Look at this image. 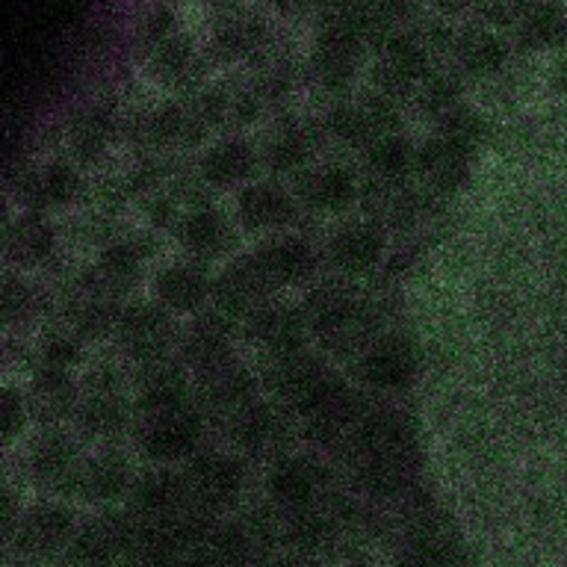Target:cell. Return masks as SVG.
I'll return each instance as SVG.
<instances>
[{
	"instance_id": "cell-1",
	"label": "cell",
	"mask_w": 567,
	"mask_h": 567,
	"mask_svg": "<svg viewBox=\"0 0 567 567\" xmlns=\"http://www.w3.org/2000/svg\"><path fill=\"white\" fill-rule=\"evenodd\" d=\"M337 461L349 491L379 512H393L425 496L420 429L402 408H375Z\"/></svg>"
},
{
	"instance_id": "cell-2",
	"label": "cell",
	"mask_w": 567,
	"mask_h": 567,
	"mask_svg": "<svg viewBox=\"0 0 567 567\" xmlns=\"http://www.w3.org/2000/svg\"><path fill=\"white\" fill-rule=\"evenodd\" d=\"M301 310L308 317L310 334L334 358H358L381 337L379 301L363 296L346 278L313 284L301 299Z\"/></svg>"
},
{
	"instance_id": "cell-3",
	"label": "cell",
	"mask_w": 567,
	"mask_h": 567,
	"mask_svg": "<svg viewBox=\"0 0 567 567\" xmlns=\"http://www.w3.org/2000/svg\"><path fill=\"white\" fill-rule=\"evenodd\" d=\"M384 532L393 567H470V547L452 514L429 499L393 508Z\"/></svg>"
},
{
	"instance_id": "cell-4",
	"label": "cell",
	"mask_w": 567,
	"mask_h": 567,
	"mask_svg": "<svg viewBox=\"0 0 567 567\" xmlns=\"http://www.w3.org/2000/svg\"><path fill=\"white\" fill-rule=\"evenodd\" d=\"M372 62V39L352 16H322L313 21L310 48L305 53V74L328 95L346 97L358 92V80Z\"/></svg>"
},
{
	"instance_id": "cell-5",
	"label": "cell",
	"mask_w": 567,
	"mask_h": 567,
	"mask_svg": "<svg viewBox=\"0 0 567 567\" xmlns=\"http://www.w3.org/2000/svg\"><path fill=\"white\" fill-rule=\"evenodd\" d=\"M260 384L269 393V399L287 408L296 420L310 416L326 402H331L337 393L349 388L343 372L334 370L326 354L308 352V349L266 361L264 372H260Z\"/></svg>"
},
{
	"instance_id": "cell-6",
	"label": "cell",
	"mask_w": 567,
	"mask_h": 567,
	"mask_svg": "<svg viewBox=\"0 0 567 567\" xmlns=\"http://www.w3.org/2000/svg\"><path fill=\"white\" fill-rule=\"evenodd\" d=\"M207 420L189 399L133 408V443L154 464H186L202 452Z\"/></svg>"
},
{
	"instance_id": "cell-7",
	"label": "cell",
	"mask_w": 567,
	"mask_h": 567,
	"mask_svg": "<svg viewBox=\"0 0 567 567\" xmlns=\"http://www.w3.org/2000/svg\"><path fill=\"white\" fill-rule=\"evenodd\" d=\"M278 42L266 7L239 0L234 7L216 9L207 21L204 48L213 69H248Z\"/></svg>"
},
{
	"instance_id": "cell-8",
	"label": "cell",
	"mask_w": 567,
	"mask_h": 567,
	"mask_svg": "<svg viewBox=\"0 0 567 567\" xmlns=\"http://www.w3.org/2000/svg\"><path fill=\"white\" fill-rule=\"evenodd\" d=\"M124 133L133 142V148L145 151L148 157L172 151L198 148L213 133L207 118L202 115L195 97H163L157 104L145 106L124 122Z\"/></svg>"
},
{
	"instance_id": "cell-9",
	"label": "cell",
	"mask_w": 567,
	"mask_h": 567,
	"mask_svg": "<svg viewBox=\"0 0 567 567\" xmlns=\"http://www.w3.org/2000/svg\"><path fill=\"white\" fill-rule=\"evenodd\" d=\"M78 512L65 499L48 496V499L21 505L16 523L9 526V544L21 565H51L65 558L71 540L78 535Z\"/></svg>"
},
{
	"instance_id": "cell-10",
	"label": "cell",
	"mask_w": 567,
	"mask_h": 567,
	"mask_svg": "<svg viewBox=\"0 0 567 567\" xmlns=\"http://www.w3.org/2000/svg\"><path fill=\"white\" fill-rule=\"evenodd\" d=\"M437 65L441 60L425 42L420 24L405 27L375 44L370 62V83L372 89H379L399 104H411Z\"/></svg>"
},
{
	"instance_id": "cell-11",
	"label": "cell",
	"mask_w": 567,
	"mask_h": 567,
	"mask_svg": "<svg viewBox=\"0 0 567 567\" xmlns=\"http://www.w3.org/2000/svg\"><path fill=\"white\" fill-rule=\"evenodd\" d=\"M319 124L326 140L343 148L367 151L381 136L402 131V104L379 89H358L352 95L328 101Z\"/></svg>"
},
{
	"instance_id": "cell-12",
	"label": "cell",
	"mask_w": 567,
	"mask_h": 567,
	"mask_svg": "<svg viewBox=\"0 0 567 567\" xmlns=\"http://www.w3.org/2000/svg\"><path fill=\"white\" fill-rule=\"evenodd\" d=\"M334 467L317 452H287L269 464L264 476L266 505L275 514L308 512L337 494Z\"/></svg>"
},
{
	"instance_id": "cell-13",
	"label": "cell",
	"mask_w": 567,
	"mask_h": 567,
	"mask_svg": "<svg viewBox=\"0 0 567 567\" xmlns=\"http://www.w3.org/2000/svg\"><path fill=\"white\" fill-rule=\"evenodd\" d=\"M210 549L221 567H266L281 549L278 517L269 505H248L213 523Z\"/></svg>"
},
{
	"instance_id": "cell-14",
	"label": "cell",
	"mask_w": 567,
	"mask_h": 567,
	"mask_svg": "<svg viewBox=\"0 0 567 567\" xmlns=\"http://www.w3.org/2000/svg\"><path fill=\"white\" fill-rule=\"evenodd\" d=\"M186 496L195 512L219 520L225 514L237 512L239 499L246 494L248 473L237 452L202 450L181 467Z\"/></svg>"
},
{
	"instance_id": "cell-15",
	"label": "cell",
	"mask_w": 567,
	"mask_h": 567,
	"mask_svg": "<svg viewBox=\"0 0 567 567\" xmlns=\"http://www.w3.org/2000/svg\"><path fill=\"white\" fill-rule=\"evenodd\" d=\"M71 420L80 437L97 443L115 441L118 434L133 429V402L124 396L122 372L113 363H101L89 372Z\"/></svg>"
},
{
	"instance_id": "cell-16",
	"label": "cell",
	"mask_w": 567,
	"mask_h": 567,
	"mask_svg": "<svg viewBox=\"0 0 567 567\" xmlns=\"http://www.w3.org/2000/svg\"><path fill=\"white\" fill-rule=\"evenodd\" d=\"M230 450H237L239 458L251 461H278L292 452V441L301 429H296V416L275 399H257L246 411H239L230 423L221 425Z\"/></svg>"
},
{
	"instance_id": "cell-17",
	"label": "cell",
	"mask_w": 567,
	"mask_h": 567,
	"mask_svg": "<svg viewBox=\"0 0 567 567\" xmlns=\"http://www.w3.org/2000/svg\"><path fill=\"white\" fill-rule=\"evenodd\" d=\"M151 86H157L166 97H189L202 92L210 83L213 62L207 48L193 30H181L163 42L157 51H151L140 62Z\"/></svg>"
},
{
	"instance_id": "cell-18",
	"label": "cell",
	"mask_w": 567,
	"mask_h": 567,
	"mask_svg": "<svg viewBox=\"0 0 567 567\" xmlns=\"http://www.w3.org/2000/svg\"><path fill=\"white\" fill-rule=\"evenodd\" d=\"M140 535V520L127 508H101L95 517L80 520L78 535L62 558L65 567H124L133 540Z\"/></svg>"
},
{
	"instance_id": "cell-19",
	"label": "cell",
	"mask_w": 567,
	"mask_h": 567,
	"mask_svg": "<svg viewBox=\"0 0 567 567\" xmlns=\"http://www.w3.org/2000/svg\"><path fill=\"white\" fill-rule=\"evenodd\" d=\"M113 340L124 358H131L133 363H145L172 354V346L181 340V328L175 322V313H168L159 301H133V305H124L118 313Z\"/></svg>"
},
{
	"instance_id": "cell-20",
	"label": "cell",
	"mask_w": 567,
	"mask_h": 567,
	"mask_svg": "<svg viewBox=\"0 0 567 567\" xmlns=\"http://www.w3.org/2000/svg\"><path fill=\"white\" fill-rule=\"evenodd\" d=\"M83 461L86 455L80 450L78 437L48 425L27 450V476L42 494L71 499Z\"/></svg>"
},
{
	"instance_id": "cell-21",
	"label": "cell",
	"mask_w": 567,
	"mask_h": 567,
	"mask_svg": "<svg viewBox=\"0 0 567 567\" xmlns=\"http://www.w3.org/2000/svg\"><path fill=\"white\" fill-rule=\"evenodd\" d=\"M260 379L248 370L246 363L230 361L210 372L193 375V402L213 425L230 423L239 411L260 399Z\"/></svg>"
},
{
	"instance_id": "cell-22",
	"label": "cell",
	"mask_w": 567,
	"mask_h": 567,
	"mask_svg": "<svg viewBox=\"0 0 567 567\" xmlns=\"http://www.w3.org/2000/svg\"><path fill=\"white\" fill-rule=\"evenodd\" d=\"M420 370H423V354L405 334H381L354 358L358 381L379 393L408 390L420 379Z\"/></svg>"
},
{
	"instance_id": "cell-23",
	"label": "cell",
	"mask_w": 567,
	"mask_h": 567,
	"mask_svg": "<svg viewBox=\"0 0 567 567\" xmlns=\"http://www.w3.org/2000/svg\"><path fill=\"white\" fill-rule=\"evenodd\" d=\"M375 408H379V402L370 393L346 388L343 393H337L319 411H313V414L301 420V437L313 450L331 452L337 458L354 441V434L361 432V425L370 420Z\"/></svg>"
},
{
	"instance_id": "cell-24",
	"label": "cell",
	"mask_w": 567,
	"mask_h": 567,
	"mask_svg": "<svg viewBox=\"0 0 567 567\" xmlns=\"http://www.w3.org/2000/svg\"><path fill=\"white\" fill-rule=\"evenodd\" d=\"M308 317L301 305L290 301H266L243 322V340L264 358V363L308 349Z\"/></svg>"
},
{
	"instance_id": "cell-25",
	"label": "cell",
	"mask_w": 567,
	"mask_h": 567,
	"mask_svg": "<svg viewBox=\"0 0 567 567\" xmlns=\"http://www.w3.org/2000/svg\"><path fill=\"white\" fill-rule=\"evenodd\" d=\"M12 193L27 213H48L86 198L89 186L74 159H51L42 168H21L12 181Z\"/></svg>"
},
{
	"instance_id": "cell-26",
	"label": "cell",
	"mask_w": 567,
	"mask_h": 567,
	"mask_svg": "<svg viewBox=\"0 0 567 567\" xmlns=\"http://www.w3.org/2000/svg\"><path fill=\"white\" fill-rule=\"evenodd\" d=\"M124 508L142 523V526H175L189 514H198L189 505L186 485L181 470L154 467L136 476L131 494L124 499Z\"/></svg>"
},
{
	"instance_id": "cell-27",
	"label": "cell",
	"mask_w": 567,
	"mask_h": 567,
	"mask_svg": "<svg viewBox=\"0 0 567 567\" xmlns=\"http://www.w3.org/2000/svg\"><path fill=\"white\" fill-rule=\"evenodd\" d=\"M514 53L517 51H514L512 33L464 18V21H458L450 65H455L470 83H482V80L499 78L508 69Z\"/></svg>"
},
{
	"instance_id": "cell-28",
	"label": "cell",
	"mask_w": 567,
	"mask_h": 567,
	"mask_svg": "<svg viewBox=\"0 0 567 567\" xmlns=\"http://www.w3.org/2000/svg\"><path fill=\"white\" fill-rule=\"evenodd\" d=\"M326 142L319 118L305 115H284L269 127L264 145H260V163L272 175H299L313 166L319 148Z\"/></svg>"
},
{
	"instance_id": "cell-29",
	"label": "cell",
	"mask_w": 567,
	"mask_h": 567,
	"mask_svg": "<svg viewBox=\"0 0 567 567\" xmlns=\"http://www.w3.org/2000/svg\"><path fill=\"white\" fill-rule=\"evenodd\" d=\"M248 257L255 260L257 272L264 275V281L269 284L272 292L313 281L319 272V260H322L317 246L296 234L266 237L260 246L248 251Z\"/></svg>"
},
{
	"instance_id": "cell-30",
	"label": "cell",
	"mask_w": 567,
	"mask_h": 567,
	"mask_svg": "<svg viewBox=\"0 0 567 567\" xmlns=\"http://www.w3.org/2000/svg\"><path fill=\"white\" fill-rule=\"evenodd\" d=\"M234 331H237V322L216 308H210L207 313H195L193 322L181 331L177 358L186 363V370L193 375L237 361V354H234V337L237 334Z\"/></svg>"
},
{
	"instance_id": "cell-31",
	"label": "cell",
	"mask_w": 567,
	"mask_h": 567,
	"mask_svg": "<svg viewBox=\"0 0 567 567\" xmlns=\"http://www.w3.org/2000/svg\"><path fill=\"white\" fill-rule=\"evenodd\" d=\"M292 195L299 198L301 210L337 216L361 202V181L343 163H326V166L305 168L292 177Z\"/></svg>"
},
{
	"instance_id": "cell-32",
	"label": "cell",
	"mask_w": 567,
	"mask_h": 567,
	"mask_svg": "<svg viewBox=\"0 0 567 567\" xmlns=\"http://www.w3.org/2000/svg\"><path fill=\"white\" fill-rule=\"evenodd\" d=\"M124 122L118 115V104L113 97H92L71 115L65 142H69V159L78 166H95L113 148L115 136L122 133Z\"/></svg>"
},
{
	"instance_id": "cell-33",
	"label": "cell",
	"mask_w": 567,
	"mask_h": 567,
	"mask_svg": "<svg viewBox=\"0 0 567 567\" xmlns=\"http://www.w3.org/2000/svg\"><path fill=\"white\" fill-rule=\"evenodd\" d=\"M388 255V230L379 221H346L328 237L326 260L346 278L375 272Z\"/></svg>"
},
{
	"instance_id": "cell-34",
	"label": "cell",
	"mask_w": 567,
	"mask_h": 567,
	"mask_svg": "<svg viewBox=\"0 0 567 567\" xmlns=\"http://www.w3.org/2000/svg\"><path fill=\"white\" fill-rule=\"evenodd\" d=\"M133 482H136V470H133L131 458L122 450L106 446V450H97L95 455H86L71 499L95 505V508H113L115 503L127 499Z\"/></svg>"
},
{
	"instance_id": "cell-35",
	"label": "cell",
	"mask_w": 567,
	"mask_h": 567,
	"mask_svg": "<svg viewBox=\"0 0 567 567\" xmlns=\"http://www.w3.org/2000/svg\"><path fill=\"white\" fill-rule=\"evenodd\" d=\"M473 159H476L473 151L461 148L455 142L432 133L416 151V177L423 181L425 193L443 202L470 184Z\"/></svg>"
},
{
	"instance_id": "cell-36",
	"label": "cell",
	"mask_w": 567,
	"mask_h": 567,
	"mask_svg": "<svg viewBox=\"0 0 567 567\" xmlns=\"http://www.w3.org/2000/svg\"><path fill=\"white\" fill-rule=\"evenodd\" d=\"M154 251H157V243L148 234L113 239V243H106L89 275L101 290L122 301L140 284V278L145 275V264L154 257Z\"/></svg>"
},
{
	"instance_id": "cell-37",
	"label": "cell",
	"mask_w": 567,
	"mask_h": 567,
	"mask_svg": "<svg viewBox=\"0 0 567 567\" xmlns=\"http://www.w3.org/2000/svg\"><path fill=\"white\" fill-rule=\"evenodd\" d=\"M275 292L264 281V275L257 272L255 260L248 255L230 260L216 278H213V308L225 313L234 322H246L260 305L272 301Z\"/></svg>"
},
{
	"instance_id": "cell-38",
	"label": "cell",
	"mask_w": 567,
	"mask_h": 567,
	"mask_svg": "<svg viewBox=\"0 0 567 567\" xmlns=\"http://www.w3.org/2000/svg\"><path fill=\"white\" fill-rule=\"evenodd\" d=\"M260 166V148L243 133H225L202 154L198 177L213 193H228L248 184Z\"/></svg>"
},
{
	"instance_id": "cell-39",
	"label": "cell",
	"mask_w": 567,
	"mask_h": 567,
	"mask_svg": "<svg viewBox=\"0 0 567 567\" xmlns=\"http://www.w3.org/2000/svg\"><path fill=\"white\" fill-rule=\"evenodd\" d=\"M299 213V198L275 181L248 184L237 195V219L248 234H278L290 228Z\"/></svg>"
},
{
	"instance_id": "cell-40",
	"label": "cell",
	"mask_w": 567,
	"mask_h": 567,
	"mask_svg": "<svg viewBox=\"0 0 567 567\" xmlns=\"http://www.w3.org/2000/svg\"><path fill=\"white\" fill-rule=\"evenodd\" d=\"M177 246L184 248L189 260L207 264V260H219V257L230 255L237 246V230L234 221L213 204H202L181 219L175 230Z\"/></svg>"
},
{
	"instance_id": "cell-41",
	"label": "cell",
	"mask_w": 567,
	"mask_h": 567,
	"mask_svg": "<svg viewBox=\"0 0 567 567\" xmlns=\"http://www.w3.org/2000/svg\"><path fill=\"white\" fill-rule=\"evenodd\" d=\"M154 299L168 313H202L213 299V278L198 260H177L154 278Z\"/></svg>"
},
{
	"instance_id": "cell-42",
	"label": "cell",
	"mask_w": 567,
	"mask_h": 567,
	"mask_svg": "<svg viewBox=\"0 0 567 567\" xmlns=\"http://www.w3.org/2000/svg\"><path fill=\"white\" fill-rule=\"evenodd\" d=\"M514 51L523 56H538L567 48V3L565 0H540L517 18L512 30Z\"/></svg>"
},
{
	"instance_id": "cell-43",
	"label": "cell",
	"mask_w": 567,
	"mask_h": 567,
	"mask_svg": "<svg viewBox=\"0 0 567 567\" xmlns=\"http://www.w3.org/2000/svg\"><path fill=\"white\" fill-rule=\"evenodd\" d=\"M133 408L163 405L193 396L189 370L177 354H163L154 361L133 363Z\"/></svg>"
},
{
	"instance_id": "cell-44",
	"label": "cell",
	"mask_w": 567,
	"mask_h": 567,
	"mask_svg": "<svg viewBox=\"0 0 567 567\" xmlns=\"http://www.w3.org/2000/svg\"><path fill=\"white\" fill-rule=\"evenodd\" d=\"M301 74H305V60L292 48H284L281 42H275L269 51L248 65L246 78L251 80V86L257 89V95L264 97L266 110L281 106L287 97L296 92Z\"/></svg>"
},
{
	"instance_id": "cell-45",
	"label": "cell",
	"mask_w": 567,
	"mask_h": 567,
	"mask_svg": "<svg viewBox=\"0 0 567 567\" xmlns=\"http://www.w3.org/2000/svg\"><path fill=\"white\" fill-rule=\"evenodd\" d=\"M56 251V228L44 213H21L7 230V257L18 269H39Z\"/></svg>"
},
{
	"instance_id": "cell-46",
	"label": "cell",
	"mask_w": 567,
	"mask_h": 567,
	"mask_svg": "<svg viewBox=\"0 0 567 567\" xmlns=\"http://www.w3.org/2000/svg\"><path fill=\"white\" fill-rule=\"evenodd\" d=\"M416 145L405 133H388L363 151L367 177L388 186H408L416 175Z\"/></svg>"
},
{
	"instance_id": "cell-47",
	"label": "cell",
	"mask_w": 567,
	"mask_h": 567,
	"mask_svg": "<svg viewBox=\"0 0 567 567\" xmlns=\"http://www.w3.org/2000/svg\"><path fill=\"white\" fill-rule=\"evenodd\" d=\"M80 402V388L71 381V372L51 370V367H33L30 375V408L39 420L48 425L60 423L65 416H74Z\"/></svg>"
},
{
	"instance_id": "cell-48",
	"label": "cell",
	"mask_w": 567,
	"mask_h": 567,
	"mask_svg": "<svg viewBox=\"0 0 567 567\" xmlns=\"http://www.w3.org/2000/svg\"><path fill=\"white\" fill-rule=\"evenodd\" d=\"M467 86L470 80L461 74L455 65H437V69L429 74L420 92L414 95L411 106L416 110V115H423L429 122H441L443 115L452 113L455 106H461L467 101Z\"/></svg>"
},
{
	"instance_id": "cell-49",
	"label": "cell",
	"mask_w": 567,
	"mask_h": 567,
	"mask_svg": "<svg viewBox=\"0 0 567 567\" xmlns=\"http://www.w3.org/2000/svg\"><path fill=\"white\" fill-rule=\"evenodd\" d=\"M181 30H184V24H181V12H177L168 0L151 3V7L142 9V16L136 18V24H133V56L142 62L151 51H157L159 44L168 42V39L181 33Z\"/></svg>"
},
{
	"instance_id": "cell-50",
	"label": "cell",
	"mask_w": 567,
	"mask_h": 567,
	"mask_svg": "<svg viewBox=\"0 0 567 567\" xmlns=\"http://www.w3.org/2000/svg\"><path fill=\"white\" fill-rule=\"evenodd\" d=\"M432 127L437 136L455 142V145L473 151V154H478V148L487 145L491 136H494V124H491V118H487L478 106L467 104V101L461 106H455L452 113L443 115L441 122H434Z\"/></svg>"
},
{
	"instance_id": "cell-51",
	"label": "cell",
	"mask_w": 567,
	"mask_h": 567,
	"mask_svg": "<svg viewBox=\"0 0 567 567\" xmlns=\"http://www.w3.org/2000/svg\"><path fill=\"white\" fill-rule=\"evenodd\" d=\"M83 361V340L65 331V328H53L39 340L35 349V367H51V370L71 372Z\"/></svg>"
},
{
	"instance_id": "cell-52",
	"label": "cell",
	"mask_w": 567,
	"mask_h": 567,
	"mask_svg": "<svg viewBox=\"0 0 567 567\" xmlns=\"http://www.w3.org/2000/svg\"><path fill=\"white\" fill-rule=\"evenodd\" d=\"M39 305H42V296L33 284L18 278V275H9L7 284H3V319H7V326L30 319L39 310Z\"/></svg>"
},
{
	"instance_id": "cell-53",
	"label": "cell",
	"mask_w": 567,
	"mask_h": 567,
	"mask_svg": "<svg viewBox=\"0 0 567 567\" xmlns=\"http://www.w3.org/2000/svg\"><path fill=\"white\" fill-rule=\"evenodd\" d=\"M27 408H30V402H27V396L21 390L9 388L7 393H3V437H7V443L12 441L18 432H24Z\"/></svg>"
},
{
	"instance_id": "cell-54",
	"label": "cell",
	"mask_w": 567,
	"mask_h": 567,
	"mask_svg": "<svg viewBox=\"0 0 567 567\" xmlns=\"http://www.w3.org/2000/svg\"><path fill=\"white\" fill-rule=\"evenodd\" d=\"M328 3H331V0H264V7L269 9V12L287 18V21H301V18L313 21Z\"/></svg>"
},
{
	"instance_id": "cell-55",
	"label": "cell",
	"mask_w": 567,
	"mask_h": 567,
	"mask_svg": "<svg viewBox=\"0 0 567 567\" xmlns=\"http://www.w3.org/2000/svg\"><path fill=\"white\" fill-rule=\"evenodd\" d=\"M429 12L443 18H452V21H464L470 16V3L473 0H420Z\"/></svg>"
},
{
	"instance_id": "cell-56",
	"label": "cell",
	"mask_w": 567,
	"mask_h": 567,
	"mask_svg": "<svg viewBox=\"0 0 567 567\" xmlns=\"http://www.w3.org/2000/svg\"><path fill=\"white\" fill-rule=\"evenodd\" d=\"M266 567H322V561L313 556H299V553H278Z\"/></svg>"
},
{
	"instance_id": "cell-57",
	"label": "cell",
	"mask_w": 567,
	"mask_h": 567,
	"mask_svg": "<svg viewBox=\"0 0 567 567\" xmlns=\"http://www.w3.org/2000/svg\"><path fill=\"white\" fill-rule=\"evenodd\" d=\"M234 3H239V0H198V7L210 9V12H216V9H225V7H234Z\"/></svg>"
},
{
	"instance_id": "cell-58",
	"label": "cell",
	"mask_w": 567,
	"mask_h": 567,
	"mask_svg": "<svg viewBox=\"0 0 567 567\" xmlns=\"http://www.w3.org/2000/svg\"><path fill=\"white\" fill-rule=\"evenodd\" d=\"M337 567H375V565H370V561H363V558H346L343 565H337Z\"/></svg>"
},
{
	"instance_id": "cell-59",
	"label": "cell",
	"mask_w": 567,
	"mask_h": 567,
	"mask_svg": "<svg viewBox=\"0 0 567 567\" xmlns=\"http://www.w3.org/2000/svg\"><path fill=\"white\" fill-rule=\"evenodd\" d=\"M393 260H402V255H396V257H393ZM408 260H411V251H408L405 264H390V272H399V269H402V266H408Z\"/></svg>"
},
{
	"instance_id": "cell-60",
	"label": "cell",
	"mask_w": 567,
	"mask_h": 567,
	"mask_svg": "<svg viewBox=\"0 0 567 567\" xmlns=\"http://www.w3.org/2000/svg\"><path fill=\"white\" fill-rule=\"evenodd\" d=\"M18 567H27V565H18Z\"/></svg>"
}]
</instances>
